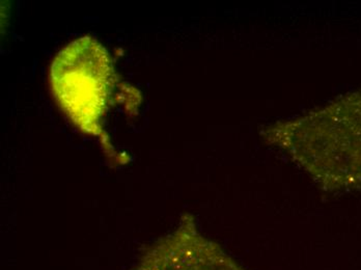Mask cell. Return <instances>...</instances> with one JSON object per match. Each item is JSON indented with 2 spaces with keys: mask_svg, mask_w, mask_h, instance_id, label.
<instances>
[{
  "mask_svg": "<svg viewBox=\"0 0 361 270\" xmlns=\"http://www.w3.org/2000/svg\"><path fill=\"white\" fill-rule=\"evenodd\" d=\"M326 192L361 188V87L327 104L262 129Z\"/></svg>",
  "mask_w": 361,
  "mask_h": 270,
  "instance_id": "cell-1",
  "label": "cell"
},
{
  "mask_svg": "<svg viewBox=\"0 0 361 270\" xmlns=\"http://www.w3.org/2000/svg\"><path fill=\"white\" fill-rule=\"evenodd\" d=\"M156 254L155 270H246L204 238L191 215L183 217L177 231L163 240Z\"/></svg>",
  "mask_w": 361,
  "mask_h": 270,
  "instance_id": "cell-3",
  "label": "cell"
},
{
  "mask_svg": "<svg viewBox=\"0 0 361 270\" xmlns=\"http://www.w3.org/2000/svg\"><path fill=\"white\" fill-rule=\"evenodd\" d=\"M116 83L109 52L92 37L66 46L50 70V85L61 109L78 128L103 140L109 136L102 122Z\"/></svg>",
  "mask_w": 361,
  "mask_h": 270,
  "instance_id": "cell-2",
  "label": "cell"
}]
</instances>
